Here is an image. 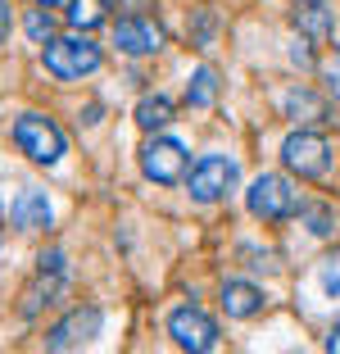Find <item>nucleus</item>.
<instances>
[{"label": "nucleus", "mask_w": 340, "mask_h": 354, "mask_svg": "<svg viewBox=\"0 0 340 354\" xmlns=\"http://www.w3.org/2000/svg\"><path fill=\"white\" fill-rule=\"evenodd\" d=\"M327 91L340 100V59H331V64H327Z\"/></svg>", "instance_id": "412c9836"}, {"label": "nucleus", "mask_w": 340, "mask_h": 354, "mask_svg": "<svg viewBox=\"0 0 340 354\" xmlns=\"http://www.w3.org/2000/svg\"><path fill=\"white\" fill-rule=\"evenodd\" d=\"M10 23H14V14H10V0H0V46L10 41Z\"/></svg>", "instance_id": "aec40b11"}, {"label": "nucleus", "mask_w": 340, "mask_h": 354, "mask_svg": "<svg viewBox=\"0 0 340 354\" xmlns=\"http://www.w3.org/2000/svg\"><path fill=\"white\" fill-rule=\"evenodd\" d=\"M95 327H100V309H77V313H68V318H64V323L46 336V350H50V354H64V350H73L77 341H91Z\"/></svg>", "instance_id": "9d476101"}, {"label": "nucleus", "mask_w": 340, "mask_h": 354, "mask_svg": "<svg viewBox=\"0 0 340 354\" xmlns=\"http://www.w3.org/2000/svg\"><path fill=\"white\" fill-rule=\"evenodd\" d=\"M214 95H218V73L214 68H196L191 82H186V104H191V109H209Z\"/></svg>", "instance_id": "2eb2a0df"}, {"label": "nucleus", "mask_w": 340, "mask_h": 354, "mask_svg": "<svg viewBox=\"0 0 340 354\" xmlns=\"http://www.w3.org/2000/svg\"><path fill=\"white\" fill-rule=\"evenodd\" d=\"M322 291H327L331 300H340V250L322 259Z\"/></svg>", "instance_id": "a211bd4d"}, {"label": "nucleus", "mask_w": 340, "mask_h": 354, "mask_svg": "<svg viewBox=\"0 0 340 354\" xmlns=\"http://www.w3.org/2000/svg\"><path fill=\"white\" fill-rule=\"evenodd\" d=\"M28 37L32 41H55V19H50V10H32L28 14Z\"/></svg>", "instance_id": "f3484780"}, {"label": "nucleus", "mask_w": 340, "mask_h": 354, "mask_svg": "<svg viewBox=\"0 0 340 354\" xmlns=\"http://www.w3.org/2000/svg\"><path fill=\"white\" fill-rule=\"evenodd\" d=\"M245 205H249L254 218L281 223V218H290V214L299 209V196L281 173H258L254 182H249V191H245Z\"/></svg>", "instance_id": "f257e3e1"}, {"label": "nucleus", "mask_w": 340, "mask_h": 354, "mask_svg": "<svg viewBox=\"0 0 340 354\" xmlns=\"http://www.w3.org/2000/svg\"><path fill=\"white\" fill-rule=\"evenodd\" d=\"M168 123H173V100H168V95H141V104H136V127L155 132V127H168Z\"/></svg>", "instance_id": "4468645a"}, {"label": "nucleus", "mask_w": 340, "mask_h": 354, "mask_svg": "<svg viewBox=\"0 0 340 354\" xmlns=\"http://www.w3.org/2000/svg\"><path fill=\"white\" fill-rule=\"evenodd\" d=\"M141 173L159 187H173L186 177V146L177 136H155V141H145L141 146Z\"/></svg>", "instance_id": "39448f33"}, {"label": "nucleus", "mask_w": 340, "mask_h": 354, "mask_svg": "<svg viewBox=\"0 0 340 354\" xmlns=\"http://www.w3.org/2000/svg\"><path fill=\"white\" fill-rule=\"evenodd\" d=\"M327 354H340V318H336V327L327 332Z\"/></svg>", "instance_id": "4be33fe9"}, {"label": "nucleus", "mask_w": 340, "mask_h": 354, "mask_svg": "<svg viewBox=\"0 0 340 354\" xmlns=\"http://www.w3.org/2000/svg\"><path fill=\"white\" fill-rule=\"evenodd\" d=\"M309 218H313L309 227L318 232V236H327V232H331V218H327V209H309Z\"/></svg>", "instance_id": "6ab92c4d"}, {"label": "nucleus", "mask_w": 340, "mask_h": 354, "mask_svg": "<svg viewBox=\"0 0 340 354\" xmlns=\"http://www.w3.org/2000/svg\"><path fill=\"white\" fill-rule=\"evenodd\" d=\"M286 114L295 118V123H327V104L318 100V95L309 91V86H295V91H286Z\"/></svg>", "instance_id": "ddd939ff"}, {"label": "nucleus", "mask_w": 340, "mask_h": 354, "mask_svg": "<svg viewBox=\"0 0 340 354\" xmlns=\"http://www.w3.org/2000/svg\"><path fill=\"white\" fill-rule=\"evenodd\" d=\"M104 14H109V10H104V0H73V5H68V23H73L77 32L100 28Z\"/></svg>", "instance_id": "dca6fc26"}, {"label": "nucleus", "mask_w": 340, "mask_h": 354, "mask_svg": "<svg viewBox=\"0 0 340 354\" xmlns=\"http://www.w3.org/2000/svg\"><path fill=\"white\" fill-rule=\"evenodd\" d=\"M218 300H223L227 318H254V313L263 309V291H258V286H249V281H227Z\"/></svg>", "instance_id": "f8f14e48"}, {"label": "nucleus", "mask_w": 340, "mask_h": 354, "mask_svg": "<svg viewBox=\"0 0 340 354\" xmlns=\"http://www.w3.org/2000/svg\"><path fill=\"white\" fill-rule=\"evenodd\" d=\"M290 23L299 28V37H304L309 46H327L331 32H336V14H331L327 0H295Z\"/></svg>", "instance_id": "1a4fd4ad"}, {"label": "nucleus", "mask_w": 340, "mask_h": 354, "mask_svg": "<svg viewBox=\"0 0 340 354\" xmlns=\"http://www.w3.org/2000/svg\"><path fill=\"white\" fill-rule=\"evenodd\" d=\"M46 68H50L55 77H64V82L86 77V73L100 68V46L86 41L82 32H77V37H55V41L46 46Z\"/></svg>", "instance_id": "f03ea898"}, {"label": "nucleus", "mask_w": 340, "mask_h": 354, "mask_svg": "<svg viewBox=\"0 0 340 354\" xmlns=\"http://www.w3.org/2000/svg\"><path fill=\"white\" fill-rule=\"evenodd\" d=\"M14 223L23 232H41L50 227V200H46L41 187H23L19 200H14Z\"/></svg>", "instance_id": "9b49d317"}, {"label": "nucleus", "mask_w": 340, "mask_h": 354, "mask_svg": "<svg viewBox=\"0 0 340 354\" xmlns=\"http://www.w3.org/2000/svg\"><path fill=\"white\" fill-rule=\"evenodd\" d=\"M113 46L123 55H155L164 46V28L155 19H141V14H127V19L113 23Z\"/></svg>", "instance_id": "6e6552de"}, {"label": "nucleus", "mask_w": 340, "mask_h": 354, "mask_svg": "<svg viewBox=\"0 0 340 354\" xmlns=\"http://www.w3.org/2000/svg\"><path fill=\"white\" fill-rule=\"evenodd\" d=\"M232 187H236V164L223 159V155L200 159V164L191 168V177H186V191H191V200H200V205H214V200L232 196Z\"/></svg>", "instance_id": "423d86ee"}, {"label": "nucleus", "mask_w": 340, "mask_h": 354, "mask_svg": "<svg viewBox=\"0 0 340 354\" xmlns=\"http://www.w3.org/2000/svg\"><path fill=\"white\" fill-rule=\"evenodd\" d=\"M0 241H5V223H0Z\"/></svg>", "instance_id": "b1692460"}, {"label": "nucleus", "mask_w": 340, "mask_h": 354, "mask_svg": "<svg viewBox=\"0 0 340 354\" xmlns=\"http://www.w3.org/2000/svg\"><path fill=\"white\" fill-rule=\"evenodd\" d=\"M281 159H286V168L299 173V177H327L331 146L322 141L318 132H290L286 146H281Z\"/></svg>", "instance_id": "0eeeda50"}, {"label": "nucleus", "mask_w": 340, "mask_h": 354, "mask_svg": "<svg viewBox=\"0 0 340 354\" xmlns=\"http://www.w3.org/2000/svg\"><path fill=\"white\" fill-rule=\"evenodd\" d=\"M37 5H59V0H37Z\"/></svg>", "instance_id": "5701e85b"}, {"label": "nucleus", "mask_w": 340, "mask_h": 354, "mask_svg": "<svg viewBox=\"0 0 340 354\" xmlns=\"http://www.w3.org/2000/svg\"><path fill=\"white\" fill-rule=\"evenodd\" d=\"M168 336L186 354H214L218 350V323L205 309H196V304H177L168 313Z\"/></svg>", "instance_id": "20e7f679"}, {"label": "nucleus", "mask_w": 340, "mask_h": 354, "mask_svg": "<svg viewBox=\"0 0 340 354\" xmlns=\"http://www.w3.org/2000/svg\"><path fill=\"white\" fill-rule=\"evenodd\" d=\"M132 5H145V0H132Z\"/></svg>", "instance_id": "393cba45"}, {"label": "nucleus", "mask_w": 340, "mask_h": 354, "mask_svg": "<svg viewBox=\"0 0 340 354\" xmlns=\"http://www.w3.org/2000/svg\"><path fill=\"white\" fill-rule=\"evenodd\" d=\"M14 146L32 159V164H59L64 159V132L46 114H23L14 123Z\"/></svg>", "instance_id": "7ed1b4c3"}]
</instances>
